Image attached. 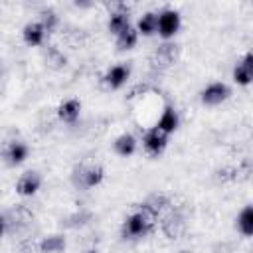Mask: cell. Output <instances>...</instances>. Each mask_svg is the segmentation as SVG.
Segmentation results:
<instances>
[{
  "mask_svg": "<svg viewBox=\"0 0 253 253\" xmlns=\"http://www.w3.org/2000/svg\"><path fill=\"white\" fill-rule=\"evenodd\" d=\"M136 40H138L136 28L128 26L126 30H123V32L117 36V47H119V49H130V47L136 45Z\"/></svg>",
  "mask_w": 253,
  "mask_h": 253,
  "instance_id": "2e32d148",
  "label": "cell"
},
{
  "mask_svg": "<svg viewBox=\"0 0 253 253\" xmlns=\"http://www.w3.org/2000/svg\"><path fill=\"white\" fill-rule=\"evenodd\" d=\"M42 253H61L65 249V239L61 235H49L40 245Z\"/></svg>",
  "mask_w": 253,
  "mask_h": 253,
  "instance_id": "ffe728a7",
  "label": "cell"
},
{
  "mask_svg": "<svg viewBox=\"0 0 253 253\" xmlns=\"http://www.w3.org/2000/svg\"><path fill=\"white\" fill-rule=\"evenodd\" d=\"M184 227H186V221H184L182 213H178V211H170V213L162 219V231H164L170 239L180 237L182 231H184Z\"/></svg>",
  "mask_w": 253,
  "mask_h": 253,
  "instance_id": "8992f818",
  "label": "cell"
},
{
  "mask_svg": "<svg viewBox=\"0 0 253 253\" xmlns=\"http://www.w3.org/2000/svg\"><path fill=\"white\" fill-rule=\"evenodd\" d=\"M180 253H188V251H180Z\"/></svg>",
  "mask_w": 253,
  "mask_h": 253,
  "instance_id": "d4e9b609",
  "label": "cell"
},
{
  "mask_svg": "<svg viewBox=\"0 0 253 253\" xmlns=\"http://www.w3.org/2000/svg\"><path fill=\"white\" fill-rule=\"evenodd\" d=\"M180 28V14L176 10H164L160 16H158V24H156V30L162 38H172Z\"/></svg>",
  "mask_w": 253,
  "mask_h": 253,
  "instance_id": "3957f363",
  "label": "cell"
},
{
  "mask_svg": "<svg viewBox=\"0 0 253 253\" xmlns=\"http://www.w3.org/2000/svg\"><path fill=\"white\" fill-rule=\"evenodd\" d=\"M154 221H156V211L150 210L146 204H142L136 213H132V215L126 217V221L123 225V233H125V237H140V235H146L152 229Z\"/></svg>",
  "mask_w": 253,
  "mask_h": 253,
  "instance_id": "6da1fadb",
  "label": "cell"
},
{
  "mask_svg": "<svg viewBox=\"0 0 253 253\" xmlns=\"http://www.w3.org/2000/svg\"><path fill=\"white\" fill-rule=\"evenodd\" d=\"M4 229H6V221H4V217L0 215V237L4 235Z\"/></svg>",
  "mask_w": 253,
  "mask_h": 253,
  "instance_id": "603a6c76",
  "label": "cell"
},
{
  "mask_svg": "<svg viewBox=\"0 0 253 253\" xmlns=\"http://www.w3.org/2000/svg\"><path fill=\"white\" fill-rule=\"evenodd\" d=\"M42 20H40V24L43 26V30L45 32H51L55 26H57V14L53 12V10H42Z\"/></svg>",
  "mask_w": 253,
  "mask_h": 253,
  "instance_id": "44dd1931",
  "label": "cell"
},
{
  "mask_svg": "<svg viewBox=\"0 0 253 253\" xmlns=\"http://www.w3.org/2000/svg\"><path fill=\"white\" fill-rule=\"evenodd\" d=\"M146 91H148V85H146V83H138L136 87H132V89L128 91L126 99H132V97H136V95H142V93H146Z\"/></svg>",
  "mask_w": 253,
  "mask_h": 253,
  "instance_id": "7402d4cb",
  "label": "cell"
},
{
  "mask_svg": "<svg viewBox=\"0 0 253 253\" xmlns=\"http://www.w3.org/2000/svg\"><path fill=\"white\" fill-rule=\"evenodd\" d=\"M237 227H239V231H241L245 237H249V235L253 233V208H251V206H245L243 211L239 213V217H237Z\"/></svg>",
  "mask_w": 253,
  "mask_h": 253,
  "instance_id": "ac0fdd59",
  "label": "cell"
},
{
  "mask_svg": "<svg viewBox=\"0 0 253 253\" xmlns=\"http://www.w3.org/2000/svg\"><path fill=\"white\" fill-rule=\"evenodd\" d=\"M22 36H24V42H26L28 45H40V43L43 42L45 30H43V26H42L40 22H30V24L24 26Z\"/></svg>",
  "mask_w": 253,
  "mask_h": 253,
  "instance_id": "8fae6325",
  "label": "cell"
},
{
  "mask_svg": "<svg viewBox=\"0 0 253 253\" xmlns=\"http://www.w3.org/2000/svg\"><path fill=\"white\" fill-rule=\"evenodd\" d=\"M156 24H158V16L154 12H146L140 16V20L136 24V32L142 36H152L156 32Z\"/></svg>",
  "mask_w": 253,
  "mask_h": 253,
  "instance_id": "9a60e30c",
  "label": "cell"
},
{
  "mask_svg": "<svg viewBox=\"0 0 253 253\" xmlns=\"http://www.w3.org/2000/svg\"><path fill=\"white\" fill-rule=\"evenodd\" d=\"M162 132H172V130H176L178 128V115H176V111L172 109V107H166L164 111H162V115H160V119H158V125H156Z\"/></svg>",
  "mask_w": 253,
  "mask_h": 253,
  "instance_id": "4fadbf2b",
  "label": "cell"
},
{
  "mask_svg": "<svg viewBox=\"0 0 253 253\" xmlns=\"http://www.w3.org/2000/svg\"><path fill=\"white\" fill-rule=\"evenodd\" d=\"M128 75H130V69H128L126 65H115V67H111V69L105 73V83H107V87H111V89H119L121 85L126 83Z\"/></svg>",
  "mask_w": 253,
  "mask_h": 253,
  "instance_id": "9c48e42d",
  "label": "cell"
},
{
  "mask_svg": "<svg viewBox=\"0 0 253 253\" xmlns=\"http://www.w3.org/2000/svg\"><path fill=\"white\" fill-rule=\"evenodd\" d=\"M251 79H253V55L245 53L243 59L233 69V81L239 85H249Z\"/></svg>",
  "mask_w": 253,
  "mask_h": 253,
  "instance_id": "5b68a950",
  "label": "cell"
},
{
  "mask_svg": "<svg viewBox=\"0 0 253 253\" xmlns=\"http://www.w3.org/2000/svg\"><path fill=\"white\" fill-rule=\"evenodd\" d=\"M130 24H128V8L125 4H119L117 10L111 14V20H109V30L113 34H121L123 30H126Z\"/></svg>",
  "mask_w": 253,
  "mask_h": 253,
  "instance_id": "ba28073f",
  "label": "cell"
},
{
  "mask_svg": "<svg viewBox=\"0 0 253 253\" xmlns=\"http://www.w3.org/2000/svg\"><path fill=\"white\" fill-rule=\"evenodd\" d=\"M79 174H81V184L85 188H93V186H99L105 178V170L97 164V166H89V168H79Z\"/></svg>",
  "mask_w": 253,
  "mask_h": 253,
  "instance_id": "30bf717a",
  "label": "cell"
},
{
  "mask_svg": "<svg viewBox=\"0 0 253 253\" xmlns=\"http://www.w3.org/2000/svg\"><path fill=\"white\" fill-rule=\"evenodd\" d=\"M26 156H28V146L22 142H12L6 150V160L10 164H20V162H24Z\"/></svg>",
  "mask_w": 253,
  "mask_h": 253,
  "instance_id": "d6986e66",
  "label": "cell"
},
{
  "mask_svg": "<svg viewBox=\"0 0 253 253\" xmlns=\"http://www.w3.org/2000/svg\"><path fill=\"white\" fill-rule=\"evenodd\" d=\"M227 95H229V87L225 83H211L202 91V101L206 105H219L221 101L227 99Z\"/></svg>",
  "mask_w": 253,
  "mask_h": 253,
  "instance_id": "52a82bcc",
  "label": "cell"
},
{
  "mask_svg": "<svg viewBox=\"0 0 253 253\" xmlns=\"http://www.w3.org/2000/svg\"><path fill=\"white\" fill-rule=\"evenodd\" d=\"M40 184H42V178L38 172H24L18 182H16V192L20 196H34L38 190H40Z\"/></svg>",
  "mask_w": 253,
  "mask_h": 253,
  "instance_id": "277c9868",
  "label": "cell"
},
{
  "mask_svg": "<svg viewBox=\"0 0 253 253\" xmlns=\"http://www.w3.org/2000/svg\"><path fill=\"white\" fill-rule=\"evenodd\" d=\"M134 148H136V140H134V136L132 134H121V136H117V140H115V150L121 154V156H130L132 152H134Z\"/></svg>",
  "mask_w": 253,
  "mask_h": 253,
  "instance_id": "e0dca14e",
  "label": "cell"
},
{
  "mask_svg": "<svg viewBox=\"0 0 253 253\" xmlns=\"http://www.w3.org/2000/svg\"><path fill=\"white\" fill-rule=\"evenodd\" d=\"M166 142H168V134L162 132L158 126L148 128L142 136V144H144V150L148 156H158L166 148Z\"/></svg>",
  "mask_w": 253,
  "mask_h": 253,
  "instance_id": "7a4b0ae2",
  "label": "cell"
},
{
  "mask_svg": "<svg viewBox=\"0 0 253 253\" xmlns=\"http://www.w3.org/2000/svg\"><path fill=\"white\" fill-rule=\"evenodd\" d=\"M79 111H81V105L77 99H69V101H63L57 109V117L63 121V123H75L79 119Z\"/></svg>",
  "mask_w": 253,
  "mask_h": 253,
  "instance_id": "7c38bea8",
  "label": "cell"
},
{
  "mask_svg": "<svg viewBox=\"0 0 253 253\" xmlns=\"http://www.w3.org/2000/svg\"><path fill=\"white\" fill-rule=\"evenodd\" d=\"M176 53H178V47L174 43H162L156 51H154V61L156 65H170L174 59H176Z\"/></svg>",
  "mask_w": 253,
  "mask_h": 253,
  "instance_id": "5bb4252c",
  "label": "cell"
},
{
  "mask_svg": "<svg viewBox=\"0 0 253 253\" xmlns=\"http://www.w3.org/2000/svg\"><path fill=\"white\" fill-rule=\"evenodd\" d=\"M85 253H99V251H95V249H89V251H85Z\"/></svg>",
  "mask_w": 253,
  "mask_h": 253,
  "instance_id": "cb8c5ba5",
  "label": "cell"
}]
</instances>
